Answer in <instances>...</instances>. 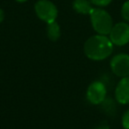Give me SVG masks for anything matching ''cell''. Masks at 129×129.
I'll list each match as a JSON object with an SVG mask.
<instances>
[{
    "label": "cell",
    "instance_id": "6da1fadb",
    "mask_svg": "<svg viewBox=\"0 0 129 129\" xmlns=\"http://www.w3.org/2000/svg\"><path fill=\"white\" fill-rule=\"evenodd\" d=\"M113 43L103 34H97L87 40L84 44V53L87 57L94 61H102L112 54Z\"/></svg>",
    "mask_w": 129,
    "mask_h": 129
},
{
    "label": "cell",
    "instance_id": "7a4b0ae2",
    "mask_svg": "<svg viewBox=\"0 0 129 129\" xmlns=\"http://www.w3.org/2000/svg\"><path fill=\"white\" fill-rule=\"evenodd\" d=\"M89 15L92 26L96 32L103 35L110 34L113 26V23L112 17L106 11L100 8H93Z\"/></svg>",
    "mask_w": 129,
    "mask_h": 129
},
{
    "label": "cell",
    "instance_id": "3957f363",
    "mask_svg": "<svg viewBox=\"0 0 129 129\" xmlns=\"http://www.w3.org/2000/svg\"><path fill=\"white\" fill-rule=\"evenodd\" d=\"M36 15L40 19L48 23L56 20L58 17V9L52 2L49 0H39L34 5Z\"/></svg>",
    "mask_w": 129,
    "mask_h": 129
},
{
    "label": "cell",
    "instance_id": "277c9868",
    "mask_svg": "<svg viewBox=\"0 0 129 129\" xmlns=\"http://www.w3.org/2000/svg\"><path fill=\"white\" fill-rule=\"evenodd\" d=\"M107 90L102 82L95 81L90 83L87 90V99L92 105H100L105 100Z\"/></svg>",
    "mask_w": 129,
    "mask_h": 129
},
{
    "label": "cell",
    "instance_id": "5b68a950",
    "mask_svg": "<svg viewBox=\"0 0 129 129\" xmlns=\"http://www.w3.org/2000/svg\"><path fill=\"white\" fill-rule=\"evenodd\" d=\"M110 40L114 45L123 46L129 42V25L126 23H118L112 26Z\"/></svg>",
    "mask_w": 129,
    "mask_h": 129
},
{
    "label": "cell",
    "instance_id": "8992f818",
    "mask_svg": "<svg viewBox=\"0 0 129 129\" xmlns=\"http://www.w3.org/2000/svg\"><path fill=\"white\" fill-rule=\"evenodd\" d=\"M110 69L117 77H125L129 76V55L119 54L110 61Z\"/></svg>",
    "mask_w": 129,
    "mask_h": 129
},
{
    "label": "cell",
    "instance_id": "52a82bcc",
    "mask_svg": "<svg viewBox=\"0 0 129 129\" xmlns=\"http://www.w3.org/2000/svg\"><path fill=\"white\" fill-rule=\"evenodd\" d=\"M116 100L119 104L126 105L129 103V76L122 77L115 90Z\"/></svg>",
    "mask_w": 129,
    "mask_h": 129
},
{
    "label": "cell",
    "instance_id": "ba28073f",
    "mask_svg": "<svg viewBox=\"0 0 129 129\" xmlns=\"http://www.w3.org/2000/svg\"><path fill=\"white\" fill-rule=\"evenodd\" d=\"M72 8L76 12L81 14H90L93 10L88 0H74L72 3Z\"/></svg>",
    "mask_w": 129,
    "mask_h": 129
},
{
    "label": "cell",
    "instance_id": "9c48e42d",
    "mask_svg": "<svg viewBox=\"0 0 129 129\" xmlns=\"http://www.w3.org/2000/svg\"><path fill=\"white\" fill-rule=\"evenodd\" d=\"M47 35L50 40L53 41H56L59 39L61 35V31L60 27H59V24L55 21L51 23H48L47 26Z\"/></svg>",
    "mask_w": 129,
    "mask_h": 129
},
{
    "label": "cell",
    "instance_id": "30bf717a",
    "mask_svg": "<svg viewBox=\"0 0 129 129\" xmlns=\"http://www.w3.org/2000/svg\"><path fill=\"white\" fill-rule=\"evenodd\" d=\"M121 15L122 18L126 21H129V1H126L122 5L121 9Z\"/></svg>",
    "mask_w": 129,
    "mask_h": 129
},
{
    "label": "cell",
    "instance_id": "8fae6325",
    "mask_svg": "<svg viewBox=\"0 0 129 129\" xmlns=\"http://www.w3.org/2000/svg\"><path fill=\"white\" fill-rule=\"evenodd\" d=\"M121 123H122V126L125 129H129V110L126 111L123 113Z\"/></svg>",
    "mask_w": 129,
    "mask_h": 129
},
{
    "label": "cell",
    "instance_id": "7c38bea8",
    "mask_svg": "<svg viewBox=\"0 0 129 129\" xmlns=\"http://www.w3.org/2000/svg\"><path fill=\"white\" fill-rule=\"evenodd\" d=\"M112 0H91V3L97 6H106Z\"/></svg>",
    "mask_w": 129,
    "mask_h": 129
},
{
    "label": "cell",
    "instance_id": "4fadbf2b",
    "mask_svg": "<svg viewBox=\"0 0 129 129\" xmlns=\"http://www.w3.org/2000/svg\"><path fill=\"white\" fill-rule=\"evenodd\" d=\"M4 19H5V12L2 9H0V23L3 22Z\"/></svg>",
    "mask_w": 129,
    "mask_h": 129
},
{
    "label": "cell",
    "instance_id": "5bb4252c",
    "mask_svg": "<svg viewBox=\"0 0 129 129\" xmlns=\"http://www.w3.org/2000/svg\"><path fill=\"white\" fill-rule=\"evenodd\" d=\"M17 2H19V3H24V2L28 1V0H16Z\"/></svg>",
    "mask_w": 129,
    "mask_h": 129
}]
</instances>
